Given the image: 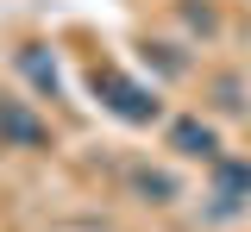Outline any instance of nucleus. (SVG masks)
<instances>
[{
    "mask_svg": "<svg viewBox=\"0 0 251 232\" xmlns=\"http://www.w3.org/2000/svg\"><path fill=\"white\" fill-rule=\"evenodd\" d=\"M13 63H19V75H25L38 94H50V100H57L63 75H57V57H44V44H19V57H13Z\"/></svg>",
    "mask_w": 251,
    "mask_h": 232,
    "instance_id": "nucleus-5",
    "label": "nucleus"
},
{
    "mask_svg": "<svg viewBox=\"0 0 251 232\" xmlns=\"http://www.w3.org/2000/svg\"><path fill=\"white\" fill-rule=\"evenodd\" d=\"M170 151L188 157V163H220V157H226L214 119H201V113H176V119H170Z\"/></svg>",
    "mask_w": 251,
    "mask_h": 232,
    "instance_id": "nucleus-3",
    "label": "nucleus"
},
{
    "mask_svg": "<svg viewBox=\"0 0 251 232\" xmlns=\"http://www.w3.org/2000/svg\"><path fill=\"white\" fill-rule=\"evenodd\" d=\"M88 88L107 100V113H113V119H126V126H157V119H163V100H157V88L132 82L120 63H94V69H88Z\"/></svg>",
    "mask_w": 251,
    "mask_h": 232,
    "instance_id": "nucleus-1",
    "label": "nucleus"
},
{
    "mask_svg": "<svg viewBox=\"0 0 251 232\" xmlns=\"http://www.w3.org/2000/svg\"><path fill=\"white\" fill-rule=\"evenodd\" d=\"M245 207H251V163H245V157L207 163V207H201V213L220 226V220H239Z\"/></svg>",
    "mask_w": 251,
    "mask_h": 232,
    "instance_id": "nucleus-2",
    "label": "nucleus"
},
{
    "mask_svg": "<svg viewBox=\"0 0 251 232\" xmlns=\"http://www.w3.org/2000/svg\"><path fill=\"white\" fill-rule=\"evenodd\" d=\"M176 13H182V25H195V32H214V25H220V19H214V6H207V0H201V6H195V0H182Z\"/></svg>",
    "mask_w": 251,
    "mask_h": 232,
    "instance_id": "nucleus-7",
    "label": "nucleus"
},
{
    "mask_svg": "<svg viewBox=\"0 0 251 232\" xmlns=\"http://www.w3.org/2000/svg\"><path fill=\"white\" fill-rule=\"evenodd\" d=\"M132 188H138V195H157V201H176V176H163V169H132Z\"/></svg>",
    "mask_w": 251,
    "mask_h": 232,
    "instance_id": "nucleus-6",
    "label": "nucleus"
},
{
    "mask_svg": "<svg viewBox=\"0 0 251 232\" xmlns=\"http://www.w3.org/2000/svg\"><path fill=\"white\" fill-rule=\"evenodd\" d=\"M0 138H6L13 151H44V144H50V126L31 113L25 100H0Z\"/></svg>",
    "mask_w": 251,
    "mask_h": 232,
    "instance_id": "nucleus-4",
    "label": "nucleus"
},
{
    "mask_svg": "<svg viewBox=\"0 0 251 232\" xmlns=\"http://www.w3.org/2000/svg\"><path fill=\"white\" fill-rule=\"evenodd\" d=\"M214 94H220V107H226V113H239V107H245V100H239V75H220Z\"/></svg>",
    "mask_w": 251,
    "mask_h": 232,
    "instance_id": "nucleus-8",
    "label": "nucleus"
}]
</instances>
